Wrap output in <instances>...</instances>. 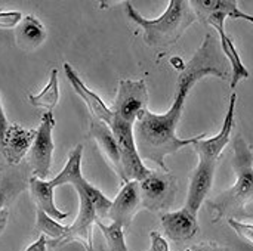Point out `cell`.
Wrapping results in <instances>:
<instances>
[{"label": "cell", "instance_id": "6da1fadb", "mask_svg": "<svg viewBox=\"0 0 253 251\" xmlns=\"http://www.w3.org/2000/svg\"><path fill=\"white\" fill-rule=\"evenodd\" d=\"M208 75H213L221 80H228L231 75L230 64L221 50L219 41L211 33L205 36L200 47L181 71L170 109L166 114L159 115L147 108L135 121L133 136L141 158L156 163L162 170H169L165 163L168 155L205 139L206 133L190 139H181L176 135V127L188 93L199 80Z\"/></svg>", "mask_w": 253, "mask_h": 251}, {"label": "cell", "instance_id": "7a4b0ae2", "mask_svg": "<svg viewBox=\"0 0 253 251\" xmlns=\"http://www.w3.org/2000/svg\"><path fill=\"white\" fill-rule=\"evenodd\" d=\"M234 158L233 167L236 172V183L221 192L215 200H211L208 204L215 215L213 222L221 220L222 217L228 219H252L253 200V154L251 145L242 138L237 136L233 143Z\"/></svg>", "mask_w": 253, "mask_h": 251}, {"label": "cell", "instance_id": "3957f363", "mask_svg": "<svg viewBox=\"0 0 253 251\" xmlns=\"http://www.w3.org/2000/svg\"><path fill=\"white\" fill-rule=\"evenodd\" d=\"M188 3L196 15V19L199 18L203 24L213 25L216 31L219 33V46H221L224 56L227 58L230 64V68H231L230 84H231V89H234L239 84V81L249 78L251 74L248 68L243 65L233 40L225 33V28H224L225 18L230 16L234 19H245V21L253 22V16L242 12L239 9L237 1L234 0H191Z\"/></svg>", "mask_w": 253, "mask_h": 251}, {"label": "cell", "instance_id": "277c9868", "mask_svg": "<svg viewBox=\"0 0 253 251\" xmlns=\"http://www.w3.org/2000/svg\"><path fill=\"white\" fill-rule=\"evenodd\" d=\"M126 15L144 31V41L151 47H169L175 44L185 30L196 21V15L185 0H170L166 12L157 19H147L130 4L125 3Z\"/></svg>", "mask_w": 253, "mask_h": 251}, {"label": "cell", "instance_id": "5b68a950", "mask_svg": "<svg viewBox=\"0 0 253 251\" xmlns=\"http://www.w3.org/2000/svg\"><path fill=\"white\" fill-rule=\"evenodd\" d=\"M73 186L79 195V215L56 247L79 241L86 251H93V226L108 216L111 201L99 189L86 182L84 178L77 180Z\"/></svg>", "mask_w": 253, "mask_h": 251}, {"label": "cell", "instance_id": "8992f818", "mask_svg": "<svg viewBox=\"0 0 253 251\" xmlns=\"http://www.w3.org/2000/svg\"><path fill=\"white\" fill-rule=\"evenodd\" d=\"M111 129L119 149H120V160H122V170H123V183L130 180L141 182L150 175V169H147L142 163V158L138 152L135 136H133V126L119 120L116 115L113 117L111 123L108 124Z\"/></svg>", "mask_w": 253, "mask_h": 251}, {"label": "cell", "instance_id": "52a82bcc", "mask_svg": "<svg viewBox=\"0 0 253 251\" xmlns=\"http://www.w3.org/2000/svg\"><path fill=\"white\" fill-rule=\"evenodd\" d=\"M141 207L150 212H160L172 207L176 195V179L169 170H151L150 175L138 182Z\"/></svg>", "mask_w": 253, "mask_h": 251}, {"label": "cell", "instance_id": "ba28073f", "mask_svg": "<svg viewBox=\"0 0 253 251\" xmlns=\"http://www.w3.org/2000/svg\"><path fill=\"white\" fill-rule=\"evenodd\" d=\"M148 105V90L145 80H122L119 83V90L114 102L113 112L114 115L127 123L135 124L142 111L147 109Z\"/></svg>", "mask_w": 253, "mask_h": 251}, {"label": "cell", "instance_id": "9c48e42d", "mask_svg": "<svg viewBox=\"0 0 253 251\" xmlns=\"http://www.w3.org/2000/svg\"><path fill=\"white\" fill-rule=\"evenodd\" d=\"M55 127V118L52 111H46L42 117V123L36 130V138L28 152L30 166L34 172V176L44 180L52 167V154H53V141L52 130Z\"/></svg>", "mask_w": 253, "mask_h": 251}, {"label": "cell", "instance_id": "30bf717a", "mask_svg": "<svg viewBox=\"0 0 253 251\" xmlns=\"http://www.w3.org/2000/svg\"><path fill=\"white\" fill-rule=\"evenodd\" d=\"M215 169H216L215 161L199 158V164L191 173L185 209L190 210L193 215L199 213L202 204L205 203L208 194L212 189L213 178H215Z\"/></svg>", "mask_w": 253, "mask_h": 251}, {"label": "cell", "instance_id": "8fae6325", "mask_svg": "<svg viewBox=\"0 0 253 251\" xmlns=\"http://www.w3.org/2000/svg\"><path fill=\"white\" fill-rule=\"evenodd\" d=\"M236 102H237V95L233 93L230 96V104H228V111L225 114L224 118V124L222 129L219 130V133L211 139H200L197 143H194V148L199 154V158L203 160H209V161H215L218 163L219 155L222 154V151L225 149L227 143L230 142L231 138V132L234 129V114H236Z\"/></svg>", "mask_w": 253, "mask_h": 251}, {"label": "cell", "instance_id": "7c38bea8", "mask_svg": "<svg viewBox=\"0 0 253 251\" xmlns=\"http://www.w3.org/2000/svg\"><path fill=\"white\" fill-rule=\"evenodd\" d=\"M139 207H141L139 185L136 180H130L123 185L116 200L111 201V207L107 217H110L111 222L119 223L123 229H127Z\"/></svg>", "mask_w": 253, "mask_h": 251}, {"label": "cell", "instance_id": "4fadbf2b", "mask_svg": "<svg viewBox=\"0 0 253 251\" xmlns=\"http://www.w3.org/2000/svg\"><path fill=\"white\" fill-rule=\"evenodd\" d=\"M162 226L166 238L175 243L190 241L199 232L197 215H193L185 207L178 212L165 213L162 216Z\"/></svg>", "mask_w": 253, "mask_h": 251}, {"label": "cell", "instance_id": "5bb4252c", "mask_svg": "<svg viewBox=\"0 0 253 251\" xmlns=\"http://www.w3.org/2000/svg\"><path fill=\"white\" fill-rule=\"evenodd\" d=\"M34 138L36 130H25L19 124H10L4 135L3 146L0 148L6 161L9 164H18L30 151Z\"/></svg>", "mask_w": 253, "mask_h": 251}, {"label": "cell", "instance_id": "9a60e30c", "mask_svg": "<svg viewBox=\"0 0 253 251\" xmlns=\"http://www.w3.org/2000/svg\"><path fill=\"white\" fill-rule=\"evenodd\" d=\"M64 71H65V75L68 78V81L71 83L74 92L86 102L89 111H90V115L93 120H99V121H104L105 124H110L113 117H114V112L113 109L107 108V105L102 102V99L93 93L92 90H89L84 83L79 78V75L76 74V71L71 68L70 64H64Z\"/></svg>", "mask_w": 253, "mask_h": 251}, {"label": "cell", "instance_id": "2e32d148", "mask_svg": "<svg viewBox=\"0 0 253 251\" xmlns=\"http://www.w3.org/2000/svg\"><path fill=\"white\" fill-rule=\"evenodd\" d=\"M89 130H90V136L96 141V143H98L101 152L104 154L105 160H108L110 166L114 169V172L117 173V176L123 182L125 178H123V170H122L120 149H119L117 141H116L111 129L104 121H99V120H93L92 118L90 126H89Z\"/></svg>", "mask_w": 253, "mask_h": 251}, {"label": "cell", "instance_id": "e0dca14e", "mask_svg": "<svg viewBox=\"0 0 253 251\" xmlns=\"http://www.w3.org/2000/svg\"><path fill=\"white\" fill-rule=\"evenodd\" d=\"M30 192L33 197V201L36 203L37 209L44 212L47 216L61 220L68 217V213L61 212L59 209H56L55 203H53V188L50 185V182L42 180L36 176H33L30 179Z\"/></svg>", "mask_w": 253, "mask_h": 251}, {"label": "cell", "instance_id": "ac0fdd59", "mask_svg": "<svg viewBox=\"0 0 253 251\" xmlns=\"http://www.w3.org/2000/svg\"><path fill=\"white\" fill-rule=\"evenodd\" d=\"M46 28L33 15H27L21 19L16 30V43L24 50H34L46 40Z\"/></svg>", "mask_w": 253, "mask_h": 251}, {"label": "cell", "instance_id": "d6986e66", "mask_svg": "<svg viewBox=\"0 0 253 251\" xmlns=\"http://www.w3.org/2000/svg\"><path fill=\"white\" fill-rule=\"evenodd\" d=\"M82 158H83V145H77L70 152L67 164L64 166L61 173L53 180H50L52 188L67 185V183L74 185L77 180H80L83 178V175H82Z\"/></svg>", "mask_w": 253, "mask_h": 251}, {"label": "cell", "instance_id": "ffe728a7", "mask_svg": "<svg viewBox=\"0 0 253 251\" xmlns=\"http://www.w3.org/2000/svg\"><path fill=\"white\" fill-rule=\"evenodd\" d=\"M28 101L36 108H43L52 111L59 101V84H58V71L53 68L50 71V78L44 89L39 95H28Z\"/></svg>", "mask_w": 253, "mask_h": 251}, {"label": "cell", "instance_id": "44dd1931", "mask_svg": "<svg viewBox=\"0 0 253 251\" xmlns=\"http://www.w3.org/2000/svg\"><path fill=\"white\" fill-rule=\"evenodd\" d=\"M96 226L104 235L107 251H129L125 243V229L119 223L111 222L110 225H105L102 220H99L96 222Z\"/></svg>", "mask_w": 253, "mask_h": 251}, {"label": "cell", "instance_id": "7402d4cb", "mask_svg": "<svg viewBox=\"0 0 253 251\" xmlns=\"http://www.w3.org/2000/svg\"><path fill=\"white\" fill-rule=\"evenodd\" d=\"M36 229L40 231L43 235H47L49 238L55 240V243H52L53 247H56V244L65 237L68 228L59 225L55 219H52L50 216H47L44 212L37 209V223H36Z\"/></svg>", "mask_w": 253, "mask_h": 251}, {"label": "cell", "instance_id": "603a6c76", "mask_svg": "<svg viewBox=\"0 0 253 251\" xmlns=\"http://www.w3.org/2000/svg\"><path fill=\"white\" fill-rule=\"evenodd\" d=\"M150 238H151V250L153 251H169V246L166 243V240L159 234V232H151L150 234ZM190 251V250H188ZM191 251H228L224 247H219V246H200V247H196Z\"/></svg>", "mask_w": 253, "mask_h": 251}, {"label": "cell", "instance_id": "cb8c5ba5", "mask_svg": "<svg viewBox=\"0 0 253 251\" xmlns=\"http://www.w3.org/2000/svg\"><path fill=\"white\" fill-rule=\"evenodd\" d=\"M228 225L234 229V232L249 246H252L253 241V226L251 225H245V223H240L237 219H228Z\"/></svg>", "mask_w": 253, "mask_h": 251}, {"label": "cell", "instance_id": "d4e9b609", "mask_svg": "<svg viewBox=\"0 0 253 251\" xmlns=\"http://www.w3.org/2000/svg\"><path fill=\"white\" fill-rule=\"evenodd\" d=\"M22 19L21 12H0V28H15Z\"/></svg>", "mask_w": 253, "mask_h": 251}, {"label": "cell", "instance_id": "484cf974", "mask_svg": "<svg viewBox=\"0 0 253 251\" xmlns=\"http://www.w3.org/2000/svg\"><path fill=\"white\" fill-rule=\"evenodd\" d=\"M9 121L4 115V111H3V105H1V99H0V148L3 146V142H4V135L9 129Z\"/></svg>", "mask_w": 253, "mask_h": 251}, {"label": "cell", "instance_id": "4316f807", "mask_svg": "<svg viewBox=\"0 0 253 251\" xmlns=\"http://www.w3.org/2000/svg\"><path fill=\"white\" fill-rule=\"evenodd\" d=\"M46 246H47L46 237H44V235H40L39 240H37L36 243H33L25 251H47Z\"/></svg>", "mask_w": 253, "mask_h": 251}, {"label": "cell", "instance_id": "83f0119b", "mask_svg": "<svg viewBox=\"0 0 253 251\" xmlns=\"http://www.w3.org/2000/svg\"><path fill=\"white\" fill-rule=\"evenodd\" d=\"M7 217H9V213H7V210H1L0 212V235H1V232L4 231V228H6V225H7Z\"/></svg>", "mask_w": 253, "mask_h": 251}, {"label": "cell", "instance_id": "f1b7e54d", "mask_svg": "<svg viewBox=\"0 0 253 251\" xmlns=\"http://www.w3.org/2000/svg\"><path fill=\"white\" fill-rule=\"evenodd\" d=\"M4 201H6V194H4V191H3V189H0V212L3 210Z\"/></svg>", "mask_w": 253, "mask_h": 251}, {"label": "cell", "instance_id": "f546056e", "mask_svg": "<svg viewBox=\"0 0 253 251\" xmlns=\"http://www.w3.org/2000/svg\"><path fill=\"white\" fill-rule=\"evenodd\" d=\"M148 251H153V250H151V249H150V250H148Z\"/></svg>", "mask_w": 253, "mask_h": 251}]
</instances>
